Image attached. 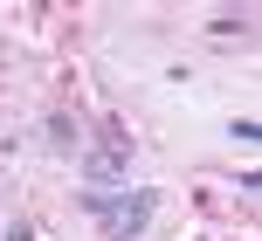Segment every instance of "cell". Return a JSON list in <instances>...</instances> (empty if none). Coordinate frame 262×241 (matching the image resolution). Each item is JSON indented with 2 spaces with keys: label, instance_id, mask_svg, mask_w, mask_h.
Masks as SVG:
<instances>
[{
  "label": "cell",
  "instance_id": "obj_3",
  "mask_svg": "<svg viewBox=\"0 0 262 241\" xmlns=\"http://www.w3.org/2000/svg\"><path fill=\"white\" fill-rule=\"evenodd\" d=\"M228 131H235V145H255V138H262V124H255V117H235Z\"/></svg>",
  "mask_w": 262,
  "mask_h": 241
},
{
  "label": "cell",
  "instance_id": "obj_1",
  "mask_svg": "<svg viewBox=\"0 0 262 241\" xmlns=\"http://www.w3.org/2000/svg\"><path fill=\"white\" fill-rule=\"evenodd\" d=\"M152 207L159 193L152 186H111V193H83V214L104 228V241H138L152 228Z\"/></svg>",
  "mask_w": 262,
  "mask_h": 241
},
{
  "label": "cell",
  "instance_id": "obj_2",
  "mask_svg": "<svg viewBox=\"0 0 262 241\" xmlns=\"http://www.w3.org/2000/svg\"><path fill=\"white\" fill-rule=\"evenodd\" d=\"M76 173H83V193H111V186L131 173V145H124V138H104V145H90V152H83V165H76Z\"/></svg>",
  "mask_w": 262,
  "mask_h": 241
}]
</instances>
